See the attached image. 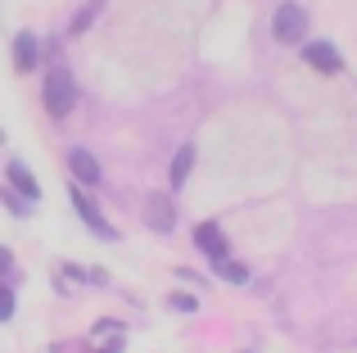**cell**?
I'll list each match as a JSON object with an SVG mask.
<instances>
[{
	"mask_svg": "<svg viewBox=\"0 0 357 353\" xmlns=\"http://www.w3.org/2000/svg\"><path fill=\"white\" fill-rule=\"evenodd\" d=\"M73 100H77V82H73L68 68H50L45 73V109H50L54 118L73 114Z\"/></svg>",
	"mask_w": 357,
	"mask_h": 353,
	"instance_id": "1",
	"label": "cell"
},
{
	"mask_svg": "<svg viewBox=\"0 0 357 353\" xmlns=\"http://www.w3.org/2000/svg\"><path fill=\"white\" fill-rule=\"evenodd\" d=\"M271 32H276V41H285V45L303 41V32H307V14H303L298 5H280V9H276V18H271Z\"/></svg>",
	"mask_w": 357,
	"mask_h": 353,
	"instance_id": "2",
	"label": "cell"
},
{
	"mask_svg": "<svg viewBox=\"0 0 357 353\" xmlns=\"http://www.w3.org/2000/svg\"><path fill=\"white\" fill-rule=\"evenodd\" d=\"M145 222H149V231L167 236V231L176 227V209H172V200H167V195H149V200H145Z\"/></svg>",
	"mask_w": 357,
	"mask_h": 353,
	"instance_id": "3",
	"label": "cell"
},
{
	"mask_svg": "<svg viewBox=\"0 0 357 353\" xmlns=\"http://www.w3.org/2000/svg\"><path fill=\"white\" fill-rule=\"evenodd\" d=\"M73 209H77L82 218H86V227H91V231H100L105 240H114V231H109V222L100 218V209H96V204H91V200H86L82 190H73Z\"/></svg>",
	"mask_w": 357,
	"mask_h": 353,
	"instance_id": "4",
	"label": "cell"
},
{
	"mask_svg": "<svg viewBox=\"0 0 357 353\" xmlns=\"http://www.w3.org/2000/svg\"><path fill=\"white\" fill-rule=\"evenodd\" d=\"M307 63L312 68H321V73H340V50H335L331 41H317V45H307Z\"/></svg>",
	"mask_w": 357,
	"mask_h": 353,
	"instance_id": "5",
	"label": "cell"
},
{
	"mask_svg": "<svg viewBox=\"0 0 357 353\" xmlns=\"http://www.w3.org/2000/svg\"><path fill=\"white\" fill-rule=\"evenodd\" d=\"M199 249L208 258H218V263H227V236H222V227L204 222V227H199Z\"/></svg>",
	"mask_w": 357,
	"mask_h": 353,
	"instance_id": "6",
	"label": "cell"
},
{
	"mask_svg": "<svg viewBox=\"0 0 357 353\" xmlns=\"http://www.w3.org/2000/svg\"><path fill=\"white\" fill-rule=\"evenodd\" d=\"M68 168L77 172L86 186H96V181H100V163H96V154H91V150H73V154H68Z\"/></svg>",
	"mask_w": 357,
	"mask_h": 353,
	"instance_id": "7",
	"label": "cell"
},
{
	"mask_svg": "<svg viewBox=\"0 0 357 353\" xmlns=\"http://www.w3.org/2000/svg\"><path fill=\"white\" fill-rule=\"evenodd\" d=\"M9 186H14L23 200H41V186H36V176L23 168V163H9Z\"/></svg>",
	"mask_w": 357,
	"mask_h": 353,
	"instance_id": "8",
	"label": "cell"
},
{
	"mask_svg": "<svg viewBox=\"0 0 357 353\" xmlns=\"http://www.w3.org/2000/svg\"><path fill=\"white\" fill-rule=\"evenodd\" d=\"M14 54H18V68H32V63H36V54H41V41H36V36L32 32H23V36H18V41H14Z\"/></svg>",
	"mask_w": 357,
	"mask_h": 353,
	"instance_id": "9",
	"label": "cell"
},
{
	"mask_svg": "<svg viewBox=\"0 0 357 353\" xmlns=\"http://www.w3.org/2000/svg\"><path fill=\"white\" fill-rule=\"evenodd\" d=\"M190 163H195V150H190V145H181V150H176V159H172V186H185Z\"/></svg>",
	"mask_w": 357,
	"mask_h": 353,
	"instance_id": "10",
	"label": "cell"
},
{
	"mask_svg": "<svg viewBox=\"0 0 357 353\" xmlns=\"http://www.w3.org/2000/svg\"><path fill=\"white\" fill-rule=\"evenodd\" d=\"M218 272L227 276V281H244V276H249V272H244L240 263H218Z\"/></svg>",
	"mask_w": 357,
	"mask_h": 353,
	"instance_id": "11",
	"label": "cell"
},
{
	"mask_svg": "<svg viewBox=\"0 0 357 353\" xmlns=\"http://www.w3.org/2000/svg\"><path fill=\"white\" fill-rule=\"evenodd\" d=\"M172 308L176 313H195L199 303H195V294H172Z\"/></svg>",
	"mask_w": 357,
	"mask_h": 353,
	"instance_id": "12",
	"label": "cell"
}]
</instances>
